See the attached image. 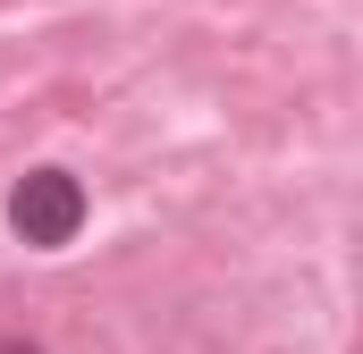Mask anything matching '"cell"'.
I'll return each mask as SVG.
<instances>
[{"instance_id": "7a4b0ae2", "label": "cell", "mask_w": 363, "mask_h": 354, "mask_svg": "<svg viewBox=\"0 0 363 354\" xmlns=\"http://www.w3.org/2000/svg\"><path fill=\"white\" fill-rule=\"evenodd\" d=\"M0 354H43V346H34V338H0Z\"/></svg>"}, {"instance_id": "6da1fadb", "label": "cell", "mask_w": 363, "mask_h": 354, "mask_svg": "<svg viewBox=\"0 0 363 354\" xmlns=\"http://www.w3.org/2000/svg\"><path fill=\"white\" fill-rule=\"evenodd\" d=\"M85 185L68 169H26L9 185V228H17V245H34V253H60V245H77V228H85Z\"/></svg>"}]
</instances>
